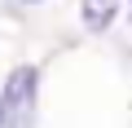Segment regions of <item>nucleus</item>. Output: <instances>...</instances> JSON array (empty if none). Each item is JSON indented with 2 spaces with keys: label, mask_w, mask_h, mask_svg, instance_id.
Wrapping results in <instances>:
<instances>
[{
  "label": "nucleus",
  "mask_w": 132,
  "mask_h": 128,
  "mask_svg": "<svg viewBox=\"0 0 132 128\" xmlns=\"http://www.w3.org/2000/svg\"><path fill=\"white\" fill-rule=\"evenodd\" d=\"M0 106H5V128H35L40 110V71L35 66H13L5 88H0Z\"/></svg>",
  "instance_id": "f257e3e1"
},
{
  "label": "nucleus",
  "mask_w": 132,
  "mask_h": 128,
  "mask_svg": "<svg viewBox=\"0 0 132 128\" xmlns=\"http://www.w3.org/2000/svg\"><path fill=\"white\" fill-rule=\"evenodd\" d=\"M79 13H84V27L88 31H106L114 22V13H119V0H84Z\"/></svg>",
  "instance_id": "f03ea898"
},
{
  "label": "nucleus",
  "mask_w": 132,
  "mask_h": 128,
  "mask_svg": "<svg viewBox=\"0 0 132 128\" xmlns=\"http://www.w3.org/2000/svg\"><path fill=\"white\" fill-rule=\"evenodd\" d=\"M0 128H5V106H0Z\"/></svg>",
  "instance_id": "7ed1b4c3"
},
{
  "label": "nucleus",
  "mask_w": 132,
  "mask_h": 128,
  "mask_svg": "<svg viewBox=\"0 0 132 128\" xmlns=\"http://www.w3.org/2000/svg\"><path fill=\"white\" fill-rule=\"evenodd\" d=\"M128 18H132V9H128Z\"/></svg>",
  "instance_id": "20e7f679"
}]
</instances>
